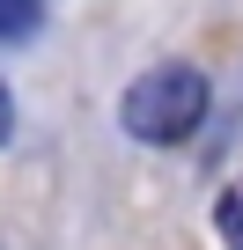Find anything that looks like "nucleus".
<instances>
[{"label": "nucleus", "instance_id": "obj_1", "mask_svg": "<svg viewBox=\"0 0 243 250\" xmlns=\"http://www.w3.org/2000/svg\"><path fill=\"white\" fill-rule=\"evenodd\" d=\"M199 118H206V74L199 66H148L126 88V103H118V125L133 140H155V147L192 140Z\"/></svg>", "mask_w": 243, "mask_h": 250}, {"label": "nucleus", "instance_id": "obj_2", "mask_svg": "<svg viewBox=\"0 0 243 250\" xmlns=\"http://www.w3.org/2000/svg\"><path fill=\"white\" fill-rule=\"evenodd\" d=\"M214 221H221V243L228 250H243V177L221 191V206H214Z\"/></svg>", "mask_w": 243, "mask_h": 250}, {"label": "nucleus", "instance_id": "obj_3", "mask_svg": "<svg viewBox=\"0 0 243 250\" xmlns=\"http://www.w3.org/2000/svg\"><path fill=\"white\" fill-rule=\"evenodd\" d=\"M37 30V0H0V37H30Z\"/></svg>", "mask_w": 243, "mask_h": 250}, {"label": "nucleus", "instance_id": "obj_4", "mask_svg": "<svg viewBox=\"0 0 243 250\" xmlns=\"http://www.w3.org/2000/svg\"><path fill=\"white\" fill-rule=\"evenodd\" d=\"M8 125H15V103H8V88H0V140H8Z\"/></svg>", "mask_w": 243, "mask_h": 250}]
</instances>
